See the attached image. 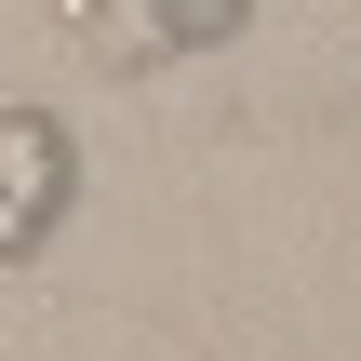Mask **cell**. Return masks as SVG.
<instances>
[{"instance_id":"1","label":"cell","mask_w":361,"mask_h":361,"mask_svg":"<svg viewBox=\"0 0 361 361\" xmlns=\"http://www.w3.org/2000/svg\"><path fill=\"white\" fill-rule=\"evenodd\" d=\"M67 188H80L67 121H54V107H0V268H27V255L54 241Z\"/></svg>"},{"instance_id":"2","label":"cell","mask_w":361,"mask_h":361,"mask_svg":"<svg viewBox=\"0 0 361 361\" xmlns=\"http://www.w3.org/2000/svg\"><path fill=\"white\" fill-rule=\"evenodd\" d=\"M241 13H255V0H147V27H161L174 54H214V40H241Z\"/></svg>"}]
</instances>
